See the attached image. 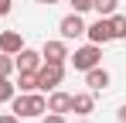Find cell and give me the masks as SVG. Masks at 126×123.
Segmentation results:
<instances>
[{
  "label": "cell",
  "mask_w": 126,
  "mask_h": 123,
  "mask_svg": "<svg viewBox=\"0 0 126 123\" xmlns=\"http://www.w3.org/2000/svg\"><path fill=\"white\" fill-rule=\"evenodd\" d=\"M21 48H24L21 31H3V34H0V51H3V55H17Z\"/></svg>",
  "instance_id": "cell-11"
},
{
  "label": "cell",
  "mask_w": 126,
  "mask_h": 123,
  "mask_svg": "<svg viewBox=\"0 0 126 123\" xmlns=\"http://www.w3.org/2000/svg\"><path fill=\"white\" fill-rule=\"evenodd\" d=\"M41 123H68V120H65V113H44Z\"/></svg>",
  "instance_id": "cell-18"
},
{
  "label": "cell",
  "mask_w": 126,
  "mask_h": 123,
  "mask_svg": "<svg viewBox=\"0 0 126 123\" xmlns=\"http://www.w3.org/2000/svg\"><path fill=\"white\" fill-rule=\"evenodd\" d=\"M62 79H65V65L62 62H41V68H38V89H41V92L58 89Z\"/></svg>",
  "instance_id": "cell-3"
},
{
  "label": "cell",
  "mask_w": 126,
  "mask_h": 123,
  "mask_svg": "<svg viewBox=\"0 0 126 123\" xmlns=\"http://www.w3.org/2000/svg\"><path fill=\"white\" fill-rule=\"evenodd\" d=\"M10 3H14V0H0V17H7V14H10Z\"/></svg>",
  "instance_id": "cell-20"
},
{
  "label": "cell",
  "mask_w": 126,
  "mask_h": 123,
  "mask_svg": "<svg viewBox=\"0 0 126 123\" xmlns=\"http://www.w3.org/2000/svg\"><path fill=\"white\" fill-rule=\"evenodd\" d=\"M109 82H112V75L106 72L102 65H95V68H89V72H85V85H89V92H102Z\"/></svg>",
  "instance_id": "cell-8"
},
{
  "label": "cell",
  "mask_w": 126,
  "mask_h": 123,
  "mask_svg": "<svg viewBox=\"0 0 126 123\" xmlns=\"http://www.w3.org/2000/svg\"><path fill=\"white\" fill-rule=\"evenodd\" d=\"M72 62V68L75 72H89V68H95L99 62H102V44H82V48H75V55H68Z\"/></svg>",
  "instance_id": "cell-2"
},
{
  "label": "cell",
  "mask_w": 126,
  "mask_h": 123,
  "mask_svg": "<svg viewBox=\"0 0 126 123\" xmlns=\"http://www.w3.org/2000/svg\"><path fill=\"white\" fill-rule=\"evenodd\" d=\"M58 31H62V38L65 41H75V38H85V20H82V14H65L62 20H58Z\"/></svg>",
  "instance_id": "cell-4"
},
{
  "label": "cell",
  "mask_w": 126,
  "mask_h": 123,
  "mask_svg": "<svg viewBox=\"0 0 126 123\" xmlns=\"http://www.w3.org/2000/svg\"><path fill=\"white\" fill-rule=\"evenodd\" d=\"M72 3V10L75 14H85V10H92V0H68Z\"/></svg>",
  "instance_id": "cell-17"
},
{
  "label": "cell",
  "mask_w": 126,
  "mask_h": 123,
  "mask_svg": "<svg viewBox=\"0 0 126 123\" xmlns=\"http://www.w3.org/2000/svg\"><path fill=\"white\" fill-rule=\"evenodd\" d=\"M10 113H17L21 120L44 116V113H48V96H44L41 89H34V92H17V96L10 99Z\"/></svg>",
  "instance_id": "cell-1"
},
{
  "label": "cell",
  "mask_w": 126,
  "mask_h": 123,
  "mask_svg": "<svg viewBox=\"0 0 126 123\" xmlns=\"http://www.w3.org/2000/svg\"><path fill=\"white\" fill-rule=\"evenodd\" d=\"M41 51H34V48H27V44H24L21 51H17V55H14V68H17V72H38V68H41Z\"/></svg>",
  "instance_id": "cell-5"
},
{
  "label": "cell",
  "mask_w": 126,
  "mask_h": 123,
  "mask_svg": "<svg viewBox=\"0 0 126 123\" xmlns=\"http://www.w3.org/2000/svg\"><path fill=\"white\" fill-rule=\"evenodd\" d=\"M17 68H14V55H3L0 51V75H14Z\"/></svg>",
  "instance_id": "cell-16"
},
{
  "label": "cell",
  "mask_w": 126,
  "mask_h": 123,
  "mask_svg": "<svg viewBox=\"0 0 126 123\" xmlns=\"http://www.w3.org/2000/svg\"><path fill=\"white\" fill-rule=\"evenodd\" d=\"M85 38L92 44H109L112 41V27H109V17H99L92 24H85Z\"/></svg>",
  "instance_id": "cell-6"
},
{
  "label": "cell",
  "mask_w": 126,
  "mask_h": 123,
  "mask_svg": "<svg viewBox=\"0 0 126 123\" xmlns=\"http://www.w3.org/2000/svg\"><path fill=\"white\" fill-rule=\"evenodd\" d=\"M17 96V85L10 82V75H0V102H10Z\"/></svg>",
  "instance_id": "cell-15"
},
{
  "label": "cell",
  "mask_w": 126,
  "mask_h": 123,
  "mask_svg": "<svg viewBox=\"0 0 126 123\" xmlns=\"http://www.w3.org/2000/svg\"><path fill=\"white\" fill-rule=\"evenodd\" d=\"M109 27H112V41L126 38V14H109Z\"/></svg>",
  "instance_id": "cell-13"
},
{
  "label": "cell",
  "mask_w": 126,
  "mask_h": 123,
  "mask_svg": "<svg viewBox=\"0 0 126 123\" xmlns=\"http://www.w3.org/2000/svg\"><path fill=\"white\" fill-rule=\"evenodd\" d=\"M119 123H126V106H119Z\"/></svg>",
  "instance_id": "cell-21"
},
{
  "label": "cell",
  "mask_w": 126,
  "mask_h": 123,
  "mask_svg": "<svg viewBox=\"0 0 126 123\" xmlns=\"http://www.w3.org/2000/svg\"><path fill=\"white\" fill-rule=\"evenodd\" d=\"M79 123H89V120H79Z\"/></svg>",
  "instance_id": "cell-23"
},
{
  "label": "cell",
  "mask_w": 126,
  "mask_h": 123,
  "mask_svg": "<svg viewBox=\"0 0 126 123\" xmlns=\"http://www.w3.org/2000/svg\"><path fill=\"white\" fill-rule=\"evenodd\" d=\"M48 113H72V92L51 89L48 92Z\"/></svg>",
  "instance_id": "cell-9"
},
{
  "label": "cell",
  "mask_w": 126,
  "mask_h": 123,
  "mask_svg": "<svg viewBox=\"0 0 126 123\" xmlns=\"http://www.w3.org/2000/svg\"><path fill=\"white\" fill-rule=\"evenodd\" d=\"M41 58L44 62H68V44H65V38H58V41H44L41 44Z\"/></svg>",
  "instance_id": "cell-7"
},
{
  "label": "cell",
  "mask_w": 126,
  "mask_h": 123,
  "mask_svg": "<svg viewBox=\"0 0 126 123\" xmlns=\"http://www.w3.org/2000/svg\"><path fill=\"white\" fill-rule=\"evenodd\" d=\"M116 7H119V0H92V10H95L99 17H109V14H116Z\"/></svg>",
  "instance_id": "cell-14"
},
{
  "label": "cell",
  "mask_w": 126,
  "mask_h": 123,
  "mask_svg": "<svg viewBox=\"0 0 126 123\" xmlns=\"http://www.w3.org/2000/svg\"><path fill=\"white\" fill-rule=\"evenodd\" d=\"M34 3H58V0H34Z\"/></svg>",
  "instance_id": "cell-22"
},
{
  "label": "cell",
  "mask_w": 126,
  "mask_h": 123,
  "mask_svg": "<svg viewBox=\"0 0 126 123\" xmlns=\"http://www.w3.org/2000/svg\"><path fill=\"white\" fill-rule=\"evenodd\" d=\"M17 92H34L38 89V72H17Z\"/></svg>",
  "instance_id": "cell-12"
},
{
  "label": "cell",
  "mask_w": 126,
  "mask_h": 123,
  "mask_svg": "<svg viewBox=\"0 0 126 123\" xmlns=\"http://www.w3.org/2000/svg\"><path fill=\"white\" fill-rule=\"evenodd\" d=\"M92 109H95V92H75V96H72V113L89 116Z\"/></svg>",
  "instance_id": "cell-10"
},
{
  "label": "cell",
  "mask_w": 126,
  "mask_h": 123,
  "mask_svg": "<svg viewBox=\"0 0 126 123\" xmlns=\"http://www.w3.org/2000/svg\"><path fill=\"white\" fill-rule=\"evenodd\" d=\"M0 123H21L17 113H0Z\"/></svg>",
  "instance_id": "cell-19"
}]
</instances>
